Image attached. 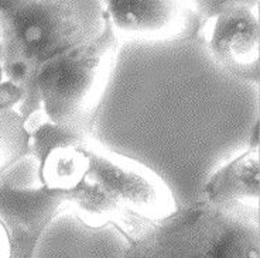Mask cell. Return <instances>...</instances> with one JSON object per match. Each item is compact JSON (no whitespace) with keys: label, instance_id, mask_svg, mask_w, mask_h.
Returning a JSON list of instances; mask_svg holds the SVG:
<instances>
[{"label":"cell","instance_id":"cell-1","mask_svg":"<svg viewBox=\"0 0 260 258\" xmlns=\"http://www.w3.org/2000/svg\"><path fill=\"white\" fill-rule=\"evenodd\" d=\"M104 2L0 0L3 82L21 96L23 119L41 110L37 73L41 65L98 35Z\"/></svg>","mask_w":260,"mask_h":258},{"label":"cell","instance_id":"cell-2","mask_svg":"<svg viewBox=\"0 0 260 258\" xmlns=\"http://www.w3.org/2000/svg\"><path fill=\"white\" fill-rule=\"evenodd\" d=\"M122 258H260L259 214L205 200L178 207L130 239Z\"/></svg>","mask_w":260,"mask_h":258},{"label":"cell","instance_id":"cell-3","mask_svg":"<svg viewBox=\"0 0 260 258\" xmlns=\"http://www.w3.org/2000/svg\"><path fill=\"white\" fill-rule=\"evenodd\" d=\"M117 48L119 40L105 14L104 28L98 35L40 66L37 93L41 110L50 122L92 136L116 64Z\"/></svg>","mask_w":260,"mask_h":258},{"label":"cell","instance_id":"cell-4","mask_svg":"<svg viewBox=\"0 0 260 258\" xmlns=\"http://www.w3.org/2000/svg\"><path fill=\"white\" fill-rule=\"evenodd\" d=\"M84 149L89 157L84 182L123 216L127 241L178 209L169 185L144 164L106 149L93 136L85 140Z\"/></svg>","mask_w":260,"mask_h":258},{"label":"cell","instance_id":"cell-5","mask_svg":"<svg viewBox=\"0 0 260 258\" xmlns=\"http://www.w3.org/2000/svg\"><path fill=\"white\" fill-rule=\"evenodd\" d=\"M259 2L236 0L225 13L202 21L198 35L222 69L245 82L260 78Z\"/></svg>","mask_w":260,"mask_h":258},{"label":"cell","instance_id":"cell-6","mask_svg":"<svg viewBox=\"0 0 260 258\" xmlns=\"http://www.w3.org/2000/svg\"><path fill=\"white\" fill-rule=\"evenodd\" d=\"M104 10L117 40H185L198 35L202 24L191 2L108 0Z\"/></svg>","mask_w":260,"mask_h":258},{"label":"cell","instance_id":"cell-7","mask_svg":"<svg viewBox=\"0 0 260 258\" xmlns=\"http://www.w3.org/2000/svg\"><path fill=\"white\" fill-rule=\"evenodd\" d=\"M74 194L43 187H0V220L13 258H34L41 236L61 213H72Z\"/></svg>","mask_w":260,"mask_h":258},{"label":"cell","instance_id":"cell-8","mask_svg":"<svg viewBox=\"0 0 260 258\" xmlns=\"http://www.w3.org/2000/svg\"><path fill=\"white\" fill-rule=\"evenodd\" d=\"M259 149L249 147L211 175L202 194L214 206L259 214Z\"/></svg>","mask_w":260,"mask_h":258},{"label":"cell","instance_id":"cell-9","mask_svg":"<svg viewBox=\"0 0 260 258\" xmlns=\"http://www.w3.org/2000/svg\"><path fill=\"white\" fill-rule=\"evenodd\" d=\"M91 136H79L55 144L37 162L40 183L48 189L72 192L84 182L89 157L84 142Z\"/></svg>","mask_w":260,"mask_h":258},{"label":"cell","instance_id":"cell-10","mask_svg":"<svg viewBox=\"0 0 260 258\" xmlns=\"http://www.w3.org/2000/svg\"><path fill=\"white\" fill-rule=\"evenodd\" d=\"M30 155L24 119L17 110L0 107V178Z\"/></svg>","mask_w":260,"mask_h":258},{"label":"cell","instance_id":"cell-11","mask_svg":"<svg viewBox=\"0 0 260 258\" xmlns=\"http://www.w3.org/2000/svg\"><path fill=\"white\" fill-rule=\"evenodd\" d=\"M0 258H13V247H12L10 234L2 220H0Z\"/></svg>","mask_w":260,"mask_h":258},{"label":"cell","instance_id":"cell-12","mask_svg":"<svg viewBox=\"0 0 260 258\" xmlns=\"http://www.w3.org/2000/svg\"><path fill=\"white\" fill-rule=\"evenodd\" d=\"M249 147H253V149H259V122H256L252 130V134H250V141H249Z\"/></svg>","mask_w":260,"mask_h":258},{"label":"cell","instance_id":"cell-13","mask_svg":"<svg viewBox=\"0 0 260 258\" xmlns=\"http://www.w3.org/2000/svg\"><path fill=\"white\" fill-rule=\"evenodd\" d=\"M3 82V50H2V37H0V84Z\"/></svg>","mask_w":260,"mask_h":258}]
</instances>
